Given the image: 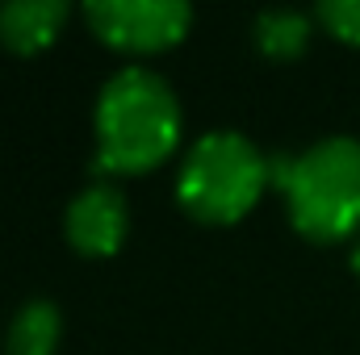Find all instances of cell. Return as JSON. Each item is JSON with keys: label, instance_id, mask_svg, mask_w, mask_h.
I'll return each mask as SVG.
<instances>
[{"label": "cell", "instance_id": "cell-1", "mask_svg": "<svg viewBox=\"0 0 360 355\" xmlns=\"http://www.w3.org/2000/svg\"><path fill=\"white\" fill-rule=\"evenodd\" d=\"M96 155L92 172L134 176L164 163L180 142V100L164 76L147 67H122L105 80L92 113Z\"/></svg>", "mask_w": 360, "mask_h": 355}, {"label": "cell", "instance_id": "cell-2", "mask_svg": "<svg viewBox=\"0 0 360 355\" xmlns=\"http://www.w3.org/2000/svg\"><path fill=\"white\" fill-rule=\"evenodd\" d=\"M272 184L289 201L293 230L314 243H340L360 226V142L348 134L272 155Z\"/></svg>", "mask_w": 360, "mask_h": 355}, {"label": "cell", "instance_id": "cell-3", "mask_svg": "<svg viewBox=\"0 0 360 355\" xmlns=\"http://www.w3.org/2000/svg\"><path fill=\"white\" fill-rule=\"evenodd\" d=\"M272 184V159L256 142H248L239 130H214L201 134L176 176V201L197 222H239L260 192Z\"/></svg>", "mask_w": 360, "mask_h": 355}, {"label": "cell", "instance_id": "cell-4", "mask_svg": "<svg viewBox=\"0 0 360 355\" xmlns=\"http://www.w3.org/2000/svg\"><path fill=\"white\" fill-rule=\"evenodd\" d=\"M84 17L105 46L134 55L176 46L193 25V8L184 0H89Z\"/></svg>", "mask_w": 360, "mask_h": 355}, {"label": "cell", "instance_id": "cell-5", "mask_svg": "<svg viewBox=\"0 0 360 355\" xmlns=\"http://www.w3.org/2000/svg\"><path fill=\"white\" fill-rule=\"evenodd\" d=\"M126 226H130L126 196L113 184H89L84 192H76L63 217L68 243L84 255H113L126 239Z\"/></svg>", "mask_w": 360, "mask_h": 355}, {"label": "cell", "instance_id": "cell-6", "mask_svg": "<svg viewBox=\"0 0 360 355\" xmlns=\"http://www.w3.org/2000/svg\"><path fill=\"white\" fill-rule=\"evenodd\" d=\"M68 13V0H8L0 4V42L17 55H34L59 38Z\"/></svg>", "mask_w": 360, "mask_h": 355}, {"label": "cell", "instance_id": "cell-7", "mask_svg": "<svg viewBox=\"0 0 360 355\" xmlns=\"http://www.w3.org/2000/svg\"><path fill=\"white\" fill-rule=\"evenodd\" d=\"M63 335V318L55 309V301L34 297L21 305V314L8 322V339H4V355H55Z\"/></svg>", "mask_w": 360, "mask_h": 355}, {"label": "cell", "instance_id": "cell-8", "mask_svg": "<svg viewBox=\"0 0 360 355\" xmlns=\"http://www.w3.org/2000/svg\"><path fill=\"white\" fill-rule=\"evenodd\" d=\"M252 38L272 59H293L310 42V17L297 8H264L252 21Z\"/></svg>", "mask_w": 360, "mask_h": 355}, {"label": "cell", "instance_id": "cell-9", "mask_svg": "<svg viewBox=\"0 0 360 355\" xmlns=\"http://www.w3.org/2000/svg\"><path fill=\"white\" fill-rule=\"evenodd\" d=\"M327 34H335L340 42H352L360 46V0H323L319 13H314Z\"/></svg>", "mask_w": 360, "mask_h": 355}, {"label": "cell", "instance_id": "cell-10", "mask_svg": "<svg viewBox=\"0 0 360 355\" xmlns=\"http://www.w3.org/2000/svg\"><path fill=\"white\" fill-rule=\"evenodd\" d=\"M352 272L360 276V239H356V247H352Z\"/></svg>", "mask_w": 360, "mask_h": 355}]
</instances>
